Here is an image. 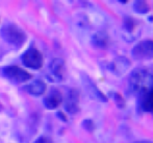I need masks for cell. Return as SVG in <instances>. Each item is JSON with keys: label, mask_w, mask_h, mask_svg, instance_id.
<instances>
[{"label": "cell", "mask_w": 153, "mask_h": 143, "mask_svg": "<svg viewBox=\"0 0 153 143\" xmlns=\"http://www.w3.org/2000/svg\"><path fill=\"white\" fill-rule=\"evenodd\" d=\"M129 87L133 93L142 95L153 88V75L145 69H135L129 76Z\"/></svg>", "instance_id": "1"}, {"label": "cell", "mask_w": 153, "mask_h": 143, "mask_svg": "<svg viewBox=\"0 0 153 143\" xmlns=\"http://www.w3.org/2000/svg\"><path fill=\"white\" fill-rule=\"evenodd\" d=\"M1 36L10 44L20 47L26 41V34L24 30L15 24H6L2 27Z\"/></svg>", "instance_id": "2"}, {"label": "cell", "mask_w": 153, "mask_h": 143, "mask_svg": "<svg viewBox=\"0 0 153 143\" xmlns=\"http://www.w3.org/2000/svg\"><path fill=\"white\" fill-rule=\"evenodd\" d=\"M2 73H3V75L6 79L18 84L28 82L32 77V75L28 71H26L25 69L21 68L19 66H16V65H10V66L4 67L3 70H2Z\"/></svg>", "instance_id": "3"}, {"label": "cell", "mask_w": 153, "mask_h": 143, "mask_svg": "<svg viewBox=\"0 0 153 143\" xmlns=\"http://www.w3.org/2000/svg\"><path fill=\"white\" fill-rule=\"evenodd\" d=\"M22 62L28 68L40 69L44 64V58L38 49L30 47L22 55Z\"/></svg>", "instance_id": "4"}, {"label": "cell", "mask_w": 153, "mask_h": 143, "mask_svg": "<svg viewBox=\"0 0 153 143\" xmlns=\"http://www.w3.org/2000/svg\"><path fill=\"white\" fill-rule=\"evenodd\" d=\"M132 57L137 60H149L153 58V40H143L132 48Z\"/></svg>", "instance_id": "5"}, {"label": "cell", "mask_w": 153, "mask_h": 143, "mask_svg": "<svg viewBox=\"0 0 153 143\" xmlns=\"http://www.w3.org/2000/svg\"><path fill=\"white\" fill-rule=\"evenodd\" d=\"M65 109L70 114H76L79 111V93L77 90L72 89L68 93L66 103H65Z\"/></svg>", "instance_id": "6"}, {"label": "cell", "mask_w": 153, "mask_h": 143, "mask_svg": "<svg viewBox=\"0 0 153 143\" xmlns=\"http://www.w3.org/2000/svg\"><path fill=\"white\" fill-rule=\"evenodd\" d=\"M62 101V93L59 92V91H57L56 89H53L44 99L45 106H46V108L49 110L56 109L57 107H59Z\"/></svg>", "instance_id": "7"}, {"label": "cell", "mask_w": 153, "mask_h": 143, "mask_svg": "<svg viewBox=\"0 0 153 143\" xmlns=\"http://www.w3.org/2000/svg\"><path fill=\"white\" fill-rule=\"evenodd\" d=\"M50 70L52 74L59 81H62L66 76V64L62 58H55L50 65Z\"/></svg>", "instance_id": "8"}, {"label": "cell", "mask_w": 153, "mask_h": 143, "mask_svg": "<svg viewBox=\"0 0 153 143\" xmlns=\"http://www.w3.org/2000/svg\"><path fill=\"white\" fill-rule=\"evenodd\" d=\"M46 84L44 83L41 79H36V81L31 82L30 84L25 86V91L28 93H30L31 95H36V96H39V95H42L43 93L46 91Z\"/></svg>", "instance_id": "9"}, {"label": "cell", "mask_w": 153, "mask_h": 143, "mask_svg": "<svg viewBox=\"0 0 153 143\" xmlns=\"http://www.w3.org/2000/svg\"><path fill=\"white\" fill-rule=\"evenodd\" d=\"M141 96V106L145 111L153 113V88L143 93Z\"/></svg>", "instance_id": "10"}, {"label": "cell", "mask_w": 153, "mask_h": 143, "mask_svg": "<svg viewBox=\"0 0 153 143\" xmlns=\"http://www.w3.org/2000/svg\"><path fill=\"white\" fill-rule=\"evenodd\" d=\"M108 43V37L105 31H98L93 37V44L98 48H104Z\"/></svg>", "instance_id": "11"}, {"label": "cell", "mask_w": 153, "mask_h": 143, "mask_svg": "<svg viewBox=\"0 0 153 143\" xmlns=\"http://www.w3.org/2000/svg\"><path fill=\"white\" fill-rule=\"evenodd\" d=\"M129 62L125 58H118L113 63V71H115L117 74H123L128 69Z\"/></svg>", "instance_id": "12"}, {"label": "cell", "mask_w": 153, "mask_h": 143, "mask_svg": "<svg viewBox=\"0 0 153 143\" xmlns=\"http://www.w3.org/2000/svg\"><path fill=\"white\" fill-rule=\"evenodd\" d=\"M87 84H88V87H87V88H88V92L91 94V96L93 97V98L97 99V100L106 101V98H105L104 95H103L102 93L99 91V89L97 88V87L95 86L91 81H88Z\"/></svg>", "instance_id": "13"}, {"label": "cell", "mask_w": 153, "mask_h": 143, "mask_svg": "<svg viewBox=\"0 0 153 143\" xmlns=\"http://www.w3.org/2000/svg\"><path fill=\"white\" fill-rule=\"evenodd\" d=\"M133 10H134V12L137 13V14L145 15V14H147V13H149L150 7L147 2L140 0V1H134V3H133Z\"/></svg>", "instance_id": "14"}, {"label": "cell", "mask_w": 153, "mask_h": 143, "mask_svg": "<svg viewBox=\"0 0 153 143\" xmlns=\"http://www.w3.org/2000/svg\"><path fill=\"white\" fill-rule=\"evenodd\" d=\"M111 95H113L114 100L116 101V103H117L118 107L119 108H124L125 107V100L123 99V97L121 96V95L118 94V93H111Z\"/></svg>", "instance_id": "15"}, {"label": "cell", "mask_w": 153, "mask_h": 143, "mask_svg": "<svg viewBox=\"0 0 153 143\" xmlns=\"http://www.w3.org/2000/svg\"><path fill=\"white\" fill-rule=\"evenodd\" d=\"M34 143H53V142L50 138L46 137V136H42V137H39L38 139L34 141Z\"/></svg>", "instance_id": "16"}, {"label": "cell", "mask_w": 153, "mask_h": 143, "mask_svg": "<svg viewBox=\"0 0 153 143\" xmlns=\"http://www.w3.org/2000/svg\"><path fill=\"white\" fill-rule=\"evenodd\" d=\"M134 143H152L151 141H148V140H141V141H137Z\"/></svg>", "instance_id": "17"}]
</instances>
